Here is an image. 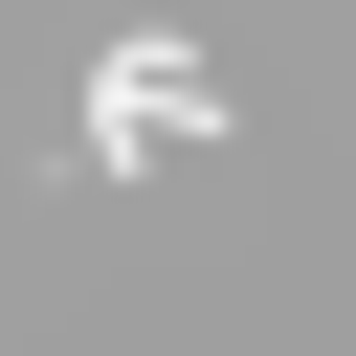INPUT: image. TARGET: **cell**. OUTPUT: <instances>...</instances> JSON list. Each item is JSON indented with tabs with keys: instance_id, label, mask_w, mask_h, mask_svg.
Listing matches in <instances>:
<instances>
[{
	"instance_id": "cell-1",
	"label": "cell",
	"mask_w": 356,
	"mask_h": 356,
	"mask_svg": "<svg viewBox=\"0 0 356 356\" xmlns=\"http://www.w3.org/2000/svg\"><path fill=\"white\" fill-rule=\"evenodd\" d=\"M222 134V67L178 44V22H134L111 67H89V156H200Z\"/></svg>"
}]
</instances>
